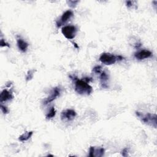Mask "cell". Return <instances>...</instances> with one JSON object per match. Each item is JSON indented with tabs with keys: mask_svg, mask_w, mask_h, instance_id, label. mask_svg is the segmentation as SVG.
I'll return each instance as SVG.
<instances>
[{
	"mask_svg": "<svg viewBox=\"0 0 157 157\" xmlns=\"http://www.w3.org/2000/svg\"><path fill=\"white\" fill-rule=\"evenodd\" d=\"M75 81V91L82 95H89L93 91L92 87L88 84L84 79H74Z\"/></svg>",
	"mask_w": 157,
	"mask_h": 157,
	"instance_id": "1",
	"label": "cell"
},
{
	"mask_svg": "<svg viewBox=\"0 0 157 157\" xmlns=\"http://www.w3.org/2000/svg\"><path fill=\"white\" fill-rule=\"evenodd\" d=\"M136 116L141 120L142 122L147 124L149 126L156 128V114L147 113L143 114L139 112H136Z\"/></svg>",
	"mask_w": 157,
	"mask_h": 157,
	"instance_id": "2",
	"label": "cell"
},
{
	"mask_svg": "<svg viewBox=\"0 0 157 157\" xmlns=\"http://www.w3.org/2000/svg\"><path fill=\"white\" fill-rule=\"evenodd\" d=\"M123 60V57L121 55L116 56L109 53H103L100 57V61L106 65H112L116 63L117 61Z\"/></svg>",
	"mask_w": 157,
	"mask_h": 157,
	"instance_id": "3",
	"label": "cell"
},
{
	"mask_svg": "<svg viewBox=\"0 0 157 157\" xmlns=\"http://www.w3.org/2000/svg\"><path fill=\"white\" fill-rule=\"evenodd\" d=\"M77 28L74 25H67L63 27L61 33L68 39H74L77 33Z\"/></svg>",
	"mask_w": 157,
	"mask_h": 157,
	"instance_id": "4",
	"label": "cell"
},
{
	"mask_svg": "<svg viewBox=\"0 0 157 157\" xmlns=\"http://www.w3.org/2000/svg\"><path fill=\"white\" fill-rule=\"evenodd\" d=\"M74 14L73 12L71 10H66L65 13H63V14L62 15V16L60 17V18L57 22V27H60L63 25H64L66 24L68 20L73 16Z\"/></svg>",
	"mask_w": 157,
	"mask_h": 157,
	"instance_id": "5",
	"label": "cell"
},
{
	"mask_svg": "<svg viewBox=\"0 0 157 157\" xmlns=\"http://www.w3.org/2000/svg\"><path fill=\"white\" fill-rule=\"evenodd\" d=\"M60 93H61V89L60 87L54 88L50 92V95L44 101V105H47V104H48L49 103H50L51 102L54 101L58 97L60 96Z\"/></svg>",
	"mask_w": 157,
	"mask_h": 157,
	"instance_id": "6",
	"label": "cell"
},
{
	"mask_svg": "<svg viewBox=\"0 0 157 157\" xmlns=\"http://www.w3.org/2000/svg\"><path fill=\"white\" fill-rule=\"evenodd\" d=\"M77 116L76 112L72 109H67L63 111L61 114V118L63 120L71 121Z\"/></svg>",
	"mask_w": 157,
	"mask_h": 157,
	"instance_id": "7",
	"label": "cell"
},
{
	"mask_svg": "<svg viewBox=\"0 0 157 157\" xmlns=\"http://www.w3.org/2000/svg\"><path fill=\"white\" fill-rule=\"evenodd\" d=\"M152 54L150 51L148 50H142L136 52V53H135L134 57L136 58L139 60H142L150 58L152 56Z\"/></svg>",
	"mask_w": 157,
	"mask_h": 157,
	"instance_id": "8",
	"label": "cell"
},
{
	"mask_svg": "<svg viewBox=\"0 0 157 157\" xmlns=\"http://www.w3.org/2000/svg\"><path fill=\"white\" fill-rule=\"evenodd\" d=\"M104 149L102 147L95 148V147H90L89 150V156L94 157V156H98L101 157L104 156Z\"/></svg>",
	"mask_w": 157,
	"mask_h": 157,
	"instance_id": "9",
	"label": "cell"
},
{
	"mask_svg": "<svg viewBox=\"0 0 157 157\" xmlns=\"http://www.w3.org/2000/svg\"><path fill=\"white\" fill-rule=\"evenodd\" d=\"M13 98V95L11 91H9L6 89L2 91L1 95H0V101L1 102L11 100Z\"/></svg>",
	"mask_w": 157,
	"mask_h": 157,
	"instance_id": "10",
	"label": "cell"
},
{
	"mask_svg": "<svg viewBox=\"0 0 157 157\" xmlns=\"http://www.w3.org/2000/svg\"><path fill=\"white\" fill-rule=\"evenodd\" d=\"M17 46L20 51L22 52H25L29 46L28 44L22 39H18L17 40Z\"/></svg>",
	"mask_w": 157,
	"mask_h": 157,
	"instance_id": "11",
	"label": "cell"
},
{
	"mask_svg": "<svg viewBox=\"0 0 157 157\" xmlns=\"http://www.w3.org/2000/svg\"><path fill=\"white\" fill-rule=\"evenodd\" d=\"M100 74H100V81H101V86L103 88H106L108 87L107 81L108 80V79H109L108 75L104 71H102Z\"/></svg>",
	"mask_w": 157,
	"mask_h": 157,
	"instance_id": "12",
	"label": "cell"
},
{
	"mask_svg": "<svg viewBox=\"0 0 157 157\" xmlns=\"http://www.w3.org/2000/svg\"><path fill=\"white\" fill-rule=\"evenodd\" d=\"M33 134V131H28V132H25V133H24L23 134H22L21 136H20V137L18 138L19 141H20L21 142H25L27 141L28 140H29L31 136H32V135Z\"/></svg>",
	"mask_w": 157,
	"mask_h": 157,
	"instance_id": "13",
	"label": "cell"
},
{
	"mask_svg": "<svg viewBox=\"0 0 157 157\" xmlns=\"http://www.w3.org/2000/svg\"><path fill=\"white\" fill-rule=\"evenodd\" d=\"M55 114H56V110L54 107H52L50 109L49 112L46 114V117L47 120H49V119H51L53 117H54L55 116Z\"/></svg>",
	"mask_w": 157,
	"mask_h": 157,
	"instance_id": "14",
	"label": "cell"
},
{
	"mask_svg": "<svg viewBox=\"0 0 157 157\" xmlns=\"http://www.w3.org/2000/svg\"><path fill=\"white\" fill-rule=\"evenodd\" d=\"M34 73H35V71L34 70H30L27 73V75L26 77V79L27 81L33 79V76H34Z\"/></svg>",
	"mask_w": 157,
	"mask_h": 157,
	"instance_id": "15",
	"label": "cell"
},
{
	"mask_svg": "<svg viewBox=\"0 0 157 157\" xmlns=\"http://www.w3.org/2000/svg\"><path fill=\"white\" fill-rule=\"evenodd\" d=\"M93 71L95 72L96 74H100L102 72V68L101 66H97L93 69Z\"/></svg>",
	"mask_w": 157,
	"mask_h": 157,
	"instance_id": "16",
	"label": "cell"
},
{
	"mask_svg": "<svg viewBox=\"0 0 157 157\" xmlns=\"http://www.w3.org/2000/svg\"><path fill=\"white\" fill-rule=\"evenodd\" d=\"M78 1H69L67 3L69 4V6L72 7H75L77 6V4L78 3Z\"/></svg>",
	"mask_w": 157,
	"mask_h": 157,
	"instance_id": "17",
	"label": "cell"
},
{
	"mask_svg": "<svg viewBox=\"0 0 157 157\" xmlns=\"http://www.w3.org/2000/svg\"><path fill=\"white\" fill-rule=\"evenodd\" d=\"M0 44H1V47H9V45L8 43H6L5 41L3 39H1V43H0Z\"/></svg>",
	"mask_w": 157,
	"mask_h": 157,
	"instance_id": "18",
	"label": "cell"
},
{
	"mask_svg": "<svg viewBox=\"0 0 157 157\" xmlns=\"http://www.w3.org/2000/svg\"><path fill=\"white\" fill-rule=\"evenodd\" d=\"M1 109L4 114H7L9 112V109L6 106H3V104H1Z\"/></svg>",
	"mask_w": 157,
	"mask_h": 157,
	"instance_id": "19",
	"label": "cell"
},
{
	"mask_svg": "<svg viewBox=\"0 0 157 157\" xmlns=\"http://www.w3.org/2000/svg\"><path fill=\"white\" fill-rule=\"evenodd\" d=\"M122 155L123 156H128V149L127 148H125L123 150V151L122 152Z\"/></svg>",
	"mask_w": 157,
	"mask_h": 157,
	"instance_id": "20",
	"label": "cell"
},
{
	"mask_svg": "<svg viewBox=\"0 0 157 157\" xmlns=\"http://www.w3.org/2000/svg\"><path fill=\"white\" fill-rule=\"evenodd\" d=\"M126 4H127V6L128 7H130L133 6V1H127V2H126Z\"/></svg>",
	"mask_w": 157,
	"mask_h": 157,
	"instance_id": "21",
	"label": "cell"
}]
</instances>
